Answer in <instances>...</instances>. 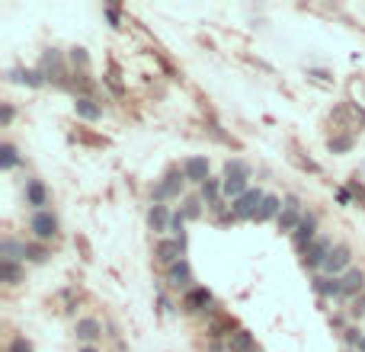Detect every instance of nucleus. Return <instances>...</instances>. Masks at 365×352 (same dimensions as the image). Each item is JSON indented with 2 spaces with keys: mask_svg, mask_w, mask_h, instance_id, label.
<instances>
[{
  "mask_svg": "<svg viewBox=\"0 0 365 352\" xmlns=\"http://www.w3.org/2000/svg\"><path fill=\"white\" fill-rule=\"evenodd\" d=\"M186 173L179 167H173V170H167V173L160 176L157 183H154V189H151V199L154 202H160V205H167V202H173V199H186Z\"/></svg>",
  "mask_w": 365,
  "mask_h": 352,
  "instance_id": "1",
  "label": "nucleus"
},
{
  "mask_svg": "<svg viewBox=\"0 0 365 352\" xmlns=\"http://www.w3.org/2000/svg\"><path fill=\"white\" fill-rule=\"evenodd\" d=\"M179 311L189 317H215L218 314V298L208 292L206 285H196L192 292H186V295L179 298Z\"/></svg>",
  "mask_w": 365,
  "mask_h": 352,
  "instance_id": "2",
  "label": "nucleus"
},
{
  "mask_svg": "<svg viewBox=\"0 0 365 352\" xmlns=\"http://www.w3.org/2000/svg\"><path fill=\"white\" fill-rule=\"evenodd\" d=\"M305 199H301L298 192H285L282 195V214H279V221H276V228H279L282 234H295V228L301 224V218H305Z\"/></svg>",
  "mask_w": 365,
  "mask_h": 352,
  "instance_id": "3",
  "label": "nucleus"
},
{
  "mask_svg": "<svg viewBox=\"0 0 365 352\" xmlns=\"http://www.w3.org/2000/svg\"><path fill=\"white\" fill-rule=\"evenodd\" d=\"M58 231H61V221H58V214L52 212V208L29 214V234H32V241L52 243L58 237Z\"/></svg>",
  "mask_w": 365,
  "mask_h": 352,
  "instance_id": "4",
  "label": "nucleus"
},
{
  "mask_svg": "<svg viewBox=\"0 0 365 352\" xmlns=\"http://www.w3.org/2000/svg\"><path fill=\"white\" fill-rule=\"evenodd\" d=\"M186 243H189V237H160L154 243V260L164 269L177 266L179 260H186Z\"/></svg>",
  "mask_w": 365,
  "mask_h": 352,
  "instance_id": "5",
  "label": "nucleus"
},
{
  "mask_svg": "<svg viewBox=\"0 0 365 352\" xmlns=\"http://www.w3.org/2000/svg\"><path fill=\"white\" fill-rule=\"evenodd\" d=\"M318 228H320V214L314 212V208H308V212H305V218H301V224L295 228V234H291V247H295L298 253H305L311 243L320 237Z\"/></svg>",
  "mask_w": 365,
  "mask_h": 352,
  "instance_id": "6",
  "label": "nucleus"
},
{
  "mask_svg": "<svg viewBox=\"0 0 365 352\" xmlns=\"http://www.w3.org/2000/svg\"><path fill=\"white\" fill-rule=\"evenodd\" d=\"M353 269V247L349 243H337L333 250H330L327 263H324V269H320L318 276H330V278H343Z\"/></svg>",
  "mask_w": 365,
  "mask_h": 352,
  "instance_id": "7",
  "label": "nucleus"
},
{
  "mask_svg": "<svg viewBox=\"0 0 365 352\" xmlns=\"http://www.w3.org/2000/svg\"><path fill=\"white\" fill-rule=\"evenodd\" d=\"M263 199H266V189H260V186H250L247 192L237 199V202H231V212H234L237 221H253L256 218V212H260Z\"/></svg>",
  "mask_w": 365,
  "mask_h": 352,
  "instance_id": "8",
  "label": "nucleus"
},
{
  "mask_svg": "<svg viewBox=\"0 0 365 352\" xmlns=\"http://www.w3.org/2000/svg\"><path fill=\"white\" fill-rule=\"evenodd\" d=\"M164 282H167L170 292H179V295L192 292V288H196V272H192V263H189V260H179L177 266H170Z\"/></svg>",
  "mask_w": 365,
  "mask_h": 352,
  "instance_id": "9",
  "label": "nucleus"
},
{
  "mask_svg": "<svg viewBox=\"0 0 365 352\" xmlns=\"http://www.w3.org/2000/svg\"><path fill=\"white\" fill-rule=\"evenodd\" d=\"M106 336V324L100 317H77L74 320V340L80 346H100Z\"/></svg>",
  "mask_w": 365,
  "mask_h": 352,
  "instance_id": "10",
  "label": "nucleus"
},
{
  "mask_svg": "<svg viewBox=\"0 0 365 352\" xmlns=\"http://www.w3.org/2000/svg\"><path fill=\"white\" fill-rule=\"evenodd\" d=\"M337 243H333V237H327V234H320L318 241L311 243L308 250L301 253V263H305V269H311V272H320L324 269V263H327L330 250H333Z\"/></svg>",
  "mask_w": 365,
  "mask_h": 352,
  "instance_id": "11",
  "label": "nucleus"
},
{
  "mask_svg": "<svg viewBox=\"0 0 365 352\" xmlns=\"http://www.w3.org/2000/svg\"><path fill=\"white\" fill-rule=\"evenodd\" d=\"M170 221H173V208L170 205H160V202H151L148 208V231L154 237H170Z\"/></svg>",
  "mask_w": 365,
  "mask_h": 352,
  "instance_id": "12",
  "label": "nucleus"
},
{
  "mask_svg": "<svg viewBox=\"0 0 365 352\" xmlns=\"http://www.w3.org/2000/svg\"><path fill=\"white\" fill-rule=\"evenodd\" d=\"M179 170H183V173H186V183L189 186H202L208 179V176H212V164H208V157L206 154H196V157H186L183 160V164H179Z\"/></svg>",
  "mask_w": 365,
  "mask_h": 352,
  "instance_id": "13",
  "label": "nucleus"
},
{
  "mask_svg": "<svg viewBox=\"0 0 365 352\" xmlns=\"http://www.w3.org/2000/svg\"><path fill=\"white\" fill-rule=\"evenodd\" d=\"M23 195H26V205L32 212H45L48 208V186L38 176H29L26 186H23Z\"/></svg>",
  "mask_w": 365,
  "mask_h": 352,
  "instance_id": "14",
  "label": "nucleus"
},
{
  "mask_svg": "<svg viewBox=\"0 0 365 352\" xmlns=\"http://www.w3.org/2000/svg\"><path fill=\"white\" fill-rule=\"evenodd\" d=\"M311 288H314V295L324 298V301H346V298H343V278L314 276L311 278Z\"/></svg>",
  "mask_w": 365,
  "mask_h": 352,
  "instance_id": "15",
  "label": "nucleus"
},
{
  "mask_svg": "<svg viewBox=\"0 0 365 352\" xmlns=\"http://www.w3.org/2000/svg\"><path fill=\"white\" fill-rule=\"evenodd\" d=\"M7 80H13V84H23V87H29V90H42V87L48 84L38 67H10V71H7Z\"/></svg>",
  "mask_w": 365,
  "mask_h": 352,
  "instance_id": "16",
  "label": "nucleus"
},
{
  "mask_svg": "<svg viewBox=\"0 0 365 352\" xmlns=\"http://www.w3.org/2000/svg\"><path fill=\"white\" fill-rule=\"evenodd\" d=\"M74 116L84 122H100L103 119V102L96 96H74Z\"/></svg>",
  "mask_w": 365,
  "mask_h": 352,
  "instance_id": "17",
  "label": "nucleus"
},
{
  "mask_svg": "<svg viewBox=\"0 0 365 352\" xmlns=\"http://www.w3.org/2000/svg\"><path fill=\"white\" fill-rule=\"evenodd\" d=\"M359 295H365V269H349L346 276H343V298L346 301H356Z\"/></svg>",
  "mask_w": 365,
  "mask_h": 352,
  "instance_id": "18",
  "label": "nucleus"
},
{
  "mask_svg": "<svg viewBox=\"0 0 365 352\" xmlns=\"http://www.w3.org/2000/svg\"><path fill=\"white\" fill-rule=\"evenodd\" d=\"M279 214H282V195H276V192H266V199H263L260 212H256V218H253V221H256V224L279 221Z\"/></svg>",
  "mask_w": 365,
  "mask_h": 352,
  "instance_id": "19",
  "label": "nucleus"
},
{
  "mask_svg": "<svg viewBox=\"0 0 365 352\" xmlns=\"http://www.w3.org/2000/svg\"><path fill=\"white\" fill-rule=\"evenodd\" d=\"M225 343H228V352H260V346H256L253 333H250V330H243V327H237Z\"/></svg>",
  "mask_w": 365,
  "mask_h": 352,
  "instance_id": "20",
  "label": "nucleus"
},
{
  "mask_svg": "<svg viewBox=\"0 0 365 352\" xmlns=\"http://www.w3.org/2000/svg\"><path fill=\"white\" fill-rule=\"evenodd\" d=\"M206 199H202V195L199 192H189L186 199H183V202H179V212L186 214V221H199V218H206Z\"/></svg>",
  "mask_w": 365,
  "mask_h": 352,
  "instance_id": "21",
  "label": "nucleus"
},
{
  "mask_svg": "<svg viewBox=\"0 0 365 352\" xmlns=\"http://www.w3.org/2000/svg\"><path fill=\"white\" fill-rule=\"evenodd\" d=\"M0 260L26 263V241H16V237H3V241H0Z\"/></svg>",
  "mask_w": 365,
  "mask_h": 352,
  "instance_id": "22",
  "label": "nucleus"
},
{
  "mask_svg": "<svg viewBox=\"0 0 365 352\" xmlns=\"http://www.w3.org/2000/svg\"><path fill=\"white\" fill-rule=\"evenodd\" d=\"M23 278H26V263L0 260V282H7V285H19Z\"/></svg>",
  "mask_w": 365,
  "mask_h": 352,
  "instance_id": "23",
  "label": "nucleus"
},
{
  "mask_svg": "<svg viewBox=\"0 0 365 352\" xmlns=\"http://www.w3.org/2000/svg\"><path fill=\"white\" fill-rule=\"evenodd\" d=\"M67 65H71L74 74H90V52L84 45L67 48Z\"/></svg>",
  "mask_w": 365,
  "mask_h": 352,
  "instance_id": "24",
  "label": "nucleus"
},
{
  "mask_svg": "<svg viewBox=\"0 0 365 352\" xmlns=\"http://www.w3.org/2000/svg\"><path fill=\"white\" fill-rule=\"evenodd\" d=\"M19 164H23L19 148L13 144V141H3V144H0V170H3V173H10V170H16Z\"/></svg>",
  "mask_w": 365,
  "mask_h": 352,
  "instance_id": "25",
  "label": "nucleus"
},
{
  "mask_svg": "<svg viewBox=\"0 0 365 352\" xmlns=\"http://www.w3.org/2000/svg\"><path fill=\"white\" fill-rule=\"evenodd\" d=\"M250 189V176H225V202H237Z\"/></svg>",
  "mask_w": 365,
  "mask_h": 352,
  "instance_id": "26",
  "label": "nucleus"
},
{
  "mask_svg": "<svg viewBox=\"0 0 365 352\" xmlns=\"http://www.w3.org/2000/svg\"><path fill=\"white\" fill-rule=\"evenodd\" d=\"M26 263H32V266H42V263H48V243L29 241L26 243Z\"/></svg>",
  "mask_w": 365,
  "mask_h": 352,
  "instance_id": "27",
  "label": "nucleus"
},
{
  "mask_svg": "<svg viewBox=\"0 0 365 352\" xmlns=\"http://www.w3.org/2000/svg\"><path fill=\"white\" fill-rule=\"evenodd\" d=\"M353 144H356V138H353V135H333V138H327V151H330V154H349V151H353Z\"/></svg>",
  "mask_w": 365,
  "mask_h": 352,
  "instance_id": "28",
  "label": "nucleus"
},
{
  "mask_svg": "<svg viewBox=\"0 0 365 352\" xmlns=\"http://www.w3.org/2000/svg\"><path fill=\"white\" fill-rule=\"evenodd\" d=\"M221 176H253V167L243 157H228L225 160V173Z\"/></svg>",
  "mask_w": 365,
  "mask_h": 352,
  "instance_id": "29",
  "label": "nucleus"
},
{
  "mask_svg": "<svg viewBox=\"0 0 365 352\" xmlns=\"http://www.w3.org/2000/svg\"><path fill=\"white\" fill-rule=\"evenodd\" d=\"M340 336H343V343H346V349H359V343H362V340H365V333H362V330H359L356 324H349V327H346V330H343V333H340Z\"/></svg>",
  "mask_w": 365,
  "mask_h": 352,
  "instance_id": "30",
  "label": "nucleus"
},
{
  "mask_svg": "<svg viewBox=\"0 0 365 352\" xmlns=\"http://www.w3.org/2000/svg\"><path fill=\"white\" fill-rule=\"evenodd\" d=\"M7 352H32V343H29V336L16 333V336H13V340H10Z\"/></svg>",
  "mask_w": 365,
  "mask_h": 352,
  "instance_id": "31",
  "label": "nucleus"
},
{
  "mask_svg": "<svg viewBox=\"0 0 365 352\" xmlns=\"http://www.w3.org/2000/svg\"><path fill=\"white\" fill-rule=\"evenodd\" d=\"M103 16L109 19V26H113V29H122V10H119V7L106 3V7H103Z\"/></svg>",
  "mask_w": 365,
  "mask_h": 352,
  "instance_id": "32",
  "label": "nucleus"
},
{
  "mask_svg": "<svg viewBox=\"0 0 365 352\" xmlns=\"http://www.w3.org/2000/svg\"><path fill=\"white\" fill-rule=\"evenodd\" d=\"M346 314H349V320H362L365 317V295H359L356 301H353V307H346Z\"/></svg>",
  "mask_w": 365,
  "mask_h": 352,
  "instance_id": "33",
  "label": "nucleus"
},
{
  "mask_svg": "<svg viewBox=\"0 0 365 352\" xmlns=\"http://www.w3.org/2000/svg\"><path fill=\"white\" fill-rule=\"evenodd\" d=\"M13 119H16L13 102H3V106H0V125H3V129H10V125H13Z\"/></svg>",
  "mask_w": 365,
  "mask_h": 352,
  "instance_id": "34",
  "label": "nucleus"
},
{
  "mask_svg": "<svg viewBox=\"0 0 365 352\" xmlns=\"http://www.w3.org/2000/svg\"><path fill=\"white\" fill-rule=\"evenodd\" d=\"M157 305H160V311H164V314H177V311H179V307L173 305V301H170V298L164 295L160 288H157Z\"/></svg>",
  "mask_w": 365,
  "mask_h": 352,
  "instance_id": "35",
  "label": "nucleus"
},
{
  "mask_svg": "<svg viewBox=\"0 0 365 352\" xmlns=\"http://www.w3.org/2000/svg\"><path fill=\"white\" fill-rule=\"evenodd\" d=\"M353 199H356V195L349 192V186H337V202L343 205V208H349V205H353Z\"/></svg>",
  "mask_w": 365,
  "mask_h": 352,
  "instance_id": "36",
  "label": "nucleus"
},
{
  "mask_svg": "<svg viewBox=\"0 0 365 352\" xmlns=\"http://www.w3.org/2000/svg\"><path fill=\"white\" fill-rule=\"evenodd\" d=\"M349 192H353L356 199H362V202H365V186L359 183V176H353V179H349Z\"/></svg>",
  "mask_w": 365,
  "mask_h": 352,
  "instance_id": "37",
  "label": "nucleus"
},
{
  "mask_svg": "<svg viewBox=\"0 0 365 352\" xmlns=\"http://www.w3.org/2000/svg\"><path fill=\"white\" fill-rule=\"evenodd\" d=\"M308 74L318 77V80H324V84H330V80H333V77H330V71H324V67H308Z\"/></svg>",
  "mask_w": 365,
  "mask_h": 352,
  "instance_id": "38",
  "label": "nucleus"
},
{
  "mask_svg": "<svg viewBox=\"0 0 365 352\" xmlns=\"http://www.w3.org/2000/svg\"><path fill=\"white\" fill-rule=\"evenodd\" d=\"M71 295H77V288H67V292H61V298H71ZM74 307H77V305H74V301H71V305H67L65 311H67V314H71V311H74Z\"/></svg>",
  "mask_w": 365,
  "mask_h": 352,
  "instance_id": "39",
  "label": "nucleus"
},
{
  "mask_svg": "<svg viewBox=\"0 0 365 352\" xmlns=\"http://www.w3.org/2000/svg\"><path fill=\"white\" fill-rule=\"evenodd\" d=\"M77 352H100V346H77Z\"/></svg>",
  "mask_w": 365,
  "mask_h": 352,
  "instance_id": "40",
  "label": "nucleus"
},
{
  "mask_svg": "<svg viewBox=\"0 0 365 352\" xmlns=\"http://www.w3.org/2000/svg\"><path fill=\"white\" fill-rule=\"evenodd\" d=\"M359 352H365V340H362V343H359Z\"/></svg>",
  "mask_w": 365,
  "mask_h": 352,
  "instance_id": "41",
  "label": "nucleus"
},
{
  "mask_svg": "<svg viewBox=\"0 0 365 352\" xmlns=\"http://www.w3.org/2000/svg\"><path fill=\"white\" fill-rule=\"evenodd\" d=\"M346 352H359V349H346Z\"/></svg>",
  "mask_w": 365,
  "mask_h": 352,
  "instance_id": "42",
  "label": "nucleus"
}]
</instances>
